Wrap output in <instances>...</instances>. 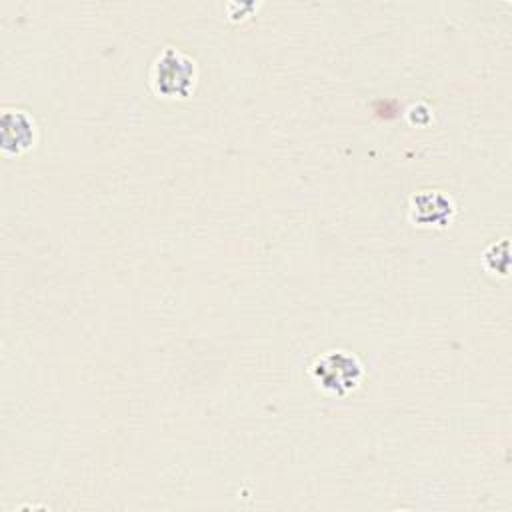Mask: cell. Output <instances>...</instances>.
Masks as SVG:
<instances>
[{
    "instance_id": "obj_3",
    "label": "cell",
    "mask_w": 512,
    "mask_h": 512,
    "mask_svg": "<svg viewBox=\"0 0 512 512\" xmlns=\"http://www.w3.org/2000/svg\"><path fill=\"white\" fill-rule=\"evenodd\" d=\"M38 142V124L22 108H4L0 118V148L6 156H18Z\"/></svg>"
},
{
    "instance_id": "obj_4",
    "label": "cell",
    "mask_w": 512,
    "mask_h": 512,
    "mask_svg": "<svg viewBox=\"0 0 512 512\" xmlns=\"http://www.w3.org/2000/svg\"><path fill=\"white\" fill-rule=\"evenodd\" d=\"M410 216L420 226H446L452 220L454 204L438 190H426L412 196Z\"/></svg>"
},
{
    "instance_id": "obj_1",
    "label": "cell",
    "mask_w": 512,
    "mask_h": 512,
    "mask_svg": "<svg viewBox=\"0 0 512 512\" xmlns=\"http://www.w3.org/2000/svg\"><path fill=\"white\" fill-rule=\"evenodd\" d=\"M198 80L196 60L178 48H164L156 54L148 70V84L158 98L184 100L192 94Z\"/></svg>"
},
{
    "instance_id": "obj_2",
    "label": "cell",
    "mask_w": 512,
    "mask_h": 512,
    "mask_svg": "<svg viewBox=\"0 0 512 512\" xmlns=\"http://www.w3.org/2000/svg\"><path fill=\"white\" fill-rule=\"evenodd\" d=\"M362 374L360 360L346 350H328L310 366V376L316 386L336 396H346L356 390Z\"/></svg>"
}]
</instances>
